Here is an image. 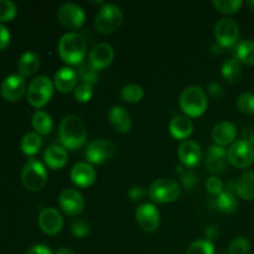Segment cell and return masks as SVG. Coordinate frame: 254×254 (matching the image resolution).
<instances>
[{
  "instance_id": "cell-1",
  "label": "cell",
  "mask_w": 254,
  "mask_h": 254,
  "mask_svg": "<svg viewBox=\"0 0 254 254\" xmlns=\"http://www.w3.org/2000/svg\"><path fill=\"white\" fill-rule=\"evenodd\" d=\"M59 138L62 146L68 150H77L87 141V129L79 117L69 114L62 119L59 129Z\"/></svg>"
},
{
  "instance_id": "cell-2",
  "label": "cell",
  "mask_w": 254,
  "mask_h": 254,
  "mask_svg": "<svg viewBox=\"0 0 254 254\" xmlns=\"http://www.w3.org/2000/svg\"><path fill=\"white\" fill-rule=\"evenodd\" d=\"M59 54L68 64H81L87 54V41L77 32H67L59 42Z\"/></svg>"
},
{
  "instance_id": "cell-3",
  "label": "cell",
  "mask_w": 254,
  "mask_h": 254,
  "mask_svg": "<svg viewBox=\"0 0 254 254\" xmlns=\"http://www.w3.org/2000/svg\"><path fill=\"white\" fill-rule=\"evenodd\" d=\"M208 106L205 91L198 86L184 89L180 96V108L189 118H197L206 112Z\"/></svg>"
},
{
  "instance_id": "cell-4",
  "label": "cell",
  "mask_w": 254,
  "mask_h": 254,
  "mask_svg": "<svg viewBox=\"0 0 254 254\" xmlns=\"http://www.w3.org/2000/svg\"><path fill=\"white\" fill-rule=\"evenodd\" d=\"M55 84L49 77L37 76L30 82L27 89V102L35 108H42L46 106L54 94Z\"/></svg>"
},
{
  "instance_id": "cell-5",
  "label": "cell",
  "mask_w": 254,
  "mask_h": 254,
  "mask_svg": "<svg viewBox=\"0 0 254 254\" xmlns=\"http://www.w3.org/2000/svg\"><path fill=\"white\" fill-rule=\"evenodd\" d=\"M21 183L26 190L32 192L40 191L47 183L46 169L36 159H29L22 169Z\"/></svg>"
},
{
  "instance_id": "cell-6",
  "label": "cell",
  "mask_w": 254,
  "mask_h": 254,
  "mask_svg": "<svg viewBox=\"0 0 254 254\" xmlns=\"http://www.w3.org/2000/svg\"><path fill=\"white\" fill-rule=\"evenodd\" d=\"M122 22H123L122 10L114 4H106L97 14L96 20H94V26L98 32L108 35L119 29Z\"/></svg>"
},
{
  "instance_id": "cell-7",
  "label": "cell",
  "mask_w": 254,
  "mask_h": 254,
  "mask_svg": "<svg viewBox=\"0 0 254 254\" xmlns=\"http://www.w3.org/2000/svg\"><path fill=\"white\" fill-rule=\"evenodd\" d=\"M148 195L154 202L170 203L180 196V186L171 179H158L149 188Z\"/></svg>"
},
{
  "instance_id": "cell-8",
  "label": "cell",
  "mask_w": 254,
  "mask_h": 254,
  "mask_svg": "<svg viewBox=\"0 0 254 254\" xmlns=\"http://www.w3.org/2000/svg\"><path fill=\"white\" fill-rule=\"evenodd\" d=\"M228 161L237 169H246L254 163V145L250 141L238 140L227 150Z\"/></svg>"
},
{
  "instance_id": "cell-9",
  "label": "cell",
  "mask_w": 254,
  "mask_h": 254,
  "mask_svg": "<svg viewBox=\"0 0 254 254\" xmlns=\"http://www.w3.org/2000/svg\"><path fill=\"white\" fill-rule=\"evenodd\" d=\"M215 37L221 47L235 46L240 37L238 24L231 17H222L215 26Z\"/></svg>"
},
{
  "instance_id": "cell-10",
  "label": "cell",
  "mask_w": 254,
  "mask_h": 254,
  "mask_svg": "<svg viewBox=\"0 0 254 254\" xmlns=\"http://www.w3.org/2000/svg\"><path fill=\"white\" fill-rule=\"evenodd\" d=\"M116 145L111 140L97 139L91 141L86 149V158L91 164H102L116 154Z\"/></svg>"
},
{
  "instance_id": "cell-11",
  "label": "cell",
  "mask_w": 254,
  "mask_h": 254,
  "mask_svg": "<svg viewBox=\"0 0 254 254\" xmlns=\"http://www.w3.org/2000/svg\"><path fill=\"white\" fill-rule=\"evenodd\" d=\"M57 17H59L61 25H64L66 29L77 30L83 25L86 15L81 6L72 4V2H66L59 7Z\"/></svg>"
},
{
  "instance_id": "cell-12",
  "label": "cell",
  "mask_w": 254,
  "mask_h": 254,
  "mask_svg": "<svg viewBox=\"0 0 254 254\" xmlns=\"http://www.w3.org/2000/svg\"><path fill=\"white\" fill-rule=\"evenodd\" d=\"M138 225L144 232H155L160 225V212L153 203H143L135 211Z\"/></svg>"
},
{
  "instance_id": "cell-13",
  "label": "cell",
  "mask_w": 254,
  "mask_h": 254,
  "mask_svg": "<svg viewBox=\"0 0 254 254\" xmlns=\"http://www.w3.org/2000/svg\"><path fill=\"white\" fill-rule=\"evenodd\" d=\"M60 207L66 215L77 216L83 211L84 198L76 189H66L61 192L59 198Z\"/></svg>"
},
{
  "instance_id": "cell-14",
  "label": "cell",
  "mask_w": 254,
  "mask_h": 254,
  "mask_svg": "<svg viewBox=\"0 0 254 254\" xmlns=\"http://www.w3.org/2000/svg\"><path fill=\"white\" fill-rule=\"evenodd\" d=\"M26 91V82L20 74H10L2 81L0 93L2 98L9 102H16L24 96Z\"/></svg>"
},
{
  "instance_id": "cell-15",
  "label": "cell",
  "mask_w": 254,
  "mask_h": 254,
  "mask_svg": "<svg viewBox=\"0 0 254 254\" xmlns=\"http://www.w3.org/2000/svg\"><path fill=\"white\" fill-rule=\"evenodd\" d=\"M39 226L42 232H45L46 235H57L61 232L62 227H64V220H62L61 213L54 207L44 208L39 215Z\"/></svg>"
},
{
  "instance_id": "cell-16",
  "label": "cell",
  "mask_w": 254,
  "mask_h": 254,
  "mask_svg": "<svg viewBox=\"0 0 254 254\" xmlns=\"http://www.w3.org/2000/svg\"><path fill=\"white\" fill-rule=\"evenodd\" d=\"M179 159L186 169L197 166L202 159L200 145L193 140H184L179 146Z\"/></svg>"
},
{
  "instance_id": "cell-17",
  "label": "cell",
  "mask_w": 254,
  "mask_h": 254,
  "mask_svg": "<svg viewBox=\"0 0 254 254\" xmlns=\"http://www.w3.org/2000/svg\"><path fill=\"white\" fill-rule=\"evenodd\" d=\"M114 59L113 47L109 44L102 42L96 45L89 52V64L96 69L101 71L108 67Z\"/></svg>"
},
{
  "instance_id": "cell-18",
  "label": "cell",
  "mask_w": 254,
  "mask_h": 254,
  "mask_svg": "<svg viewBox=\"0 0 254 254\" xmlns=\"http://www.w3.org/2000/svg\"><path fill=\"white\" fill-rule=\"evenodd\" d=\"M228 163L227 150L222 146H210L206 156V168L211 174H220L226 169Z\"/></svg>"
},
{
  "instance_id": "cell-19",
  "label": "cell",
  "mask_w": 254,
  "mask_h": 254,
  "mask_svg": "<svg viewBox=\"0 0 254 254\" xmlns=\"http://www.w3.org/2000/svg\"><path fill=\"white\" fill-rule=\"evenodd\" d=\"M71 180L78 188H88L96 181V171L88 163H78L72 168Z\"/></svg>"
},
{
  "instance_id": "cell-20",
  "label": "cell",
  "mask_w": 254,
  "mask_h": 254,
  "mask_svg": "<svg viewBox=\"0 0 254 254\" xmlns=\"http://www.w3.org/2000/svg\"><path fill=\"white\" fill-rule=\"evenodd\" d=\"M78 74L71 67H62L55 73L54 84L55 88L62 93H68L72 89H76Z\"/></svg>"
},
{
  "instance_id": "cell-21",
  "label": "cell",
  "mask_w": 254,
  "mask_h": 254,
  "mask_svg": "<svg viewBox=\"0 0 254 254\" xmlns=\"http://www.w3.org/2000/svg\"><path fill=\"white\" fill-rule=\"evenodd\" d=\"M108 121L116 131L121 134L128 133L131 129L130 114L123 107L114 106L109 109Z\"/></svg>"
},
{
  "instance_id": "cell-22",
  "label": "cell",
  "mask_w": 254,
  "mask_h": 254,
  "mask_svg": "<svg viewBox=\"0 0 254 254\" xmlns=\"http://www.w3.org/2000/svg\"><path fill=\"white\" fill-rule=\"evenodd\" d=\"M237 135V129L231 122H220L212 129V139L216 145L226 146L233 143Z\"/></svg>"
},
{
  "instance_id": "cell-23",
  "label": "cell",
  "mask_w": 254,
  "mask_h": 254,
  "mask_svg": "<svg viewBox=\"0 0 254 254\" xmlns=\"http://www.w3.org/2000/svg\"><path fill=\"white\" fill-rule=\"evenodd\" d=\"M45 163L54 170L62 169L68 161V154L62 145H51L45 150Z\"/></svg>"
},
{
  "instance_id": "cell-24",
  "label": "cell",
  "mask_w": 254,
  "mask_h": 254,
  "mask_svg": "<svg viewBox=\"0 0 254 254\" xmlns=\"http://www.w3.org/2000/svg\"><path fill=\"white\" fill-rule=\"evenodd\" d=\"M169 130L173 138L184 140L192 134L193 124L191 119L186 116H176L169 124Z\"/></svg>"
},
{
  "instance_id": "cell-25",
  "label": "cell",
  "mask_w": 254,
  "mask_h": 254,
  "mask_svg": "<svg viewBox=\"0 0 254 254\" xmlns=\"http://www.w3.org/2000/svg\"><path fill=\"white\" fill-rule=\"evenodd\" d=\"M235 191L243 200H254V171H247L235 184Z\"/></svg>"
},
{
  "instance_id": "cell-26",
  "label": "cell",
  "mask_w": 254,
  "mask_h": 254,
  "mask_svg": "<svg viewBox=\"0 0 254 254\" xmlns=\"http://www.w3.org/2000/svg\"><path fill=\"white\" fill-rule=\"evenodd\" d=\"M213 205L218 211L223 213H233L238 208V200L233 191L228 189L217 196L213 201Z\"/></svg>"
},
{
  "instance_id": "cell-27",
  "label": "cell",
  "mask_w": 254,
  "mask_h": 254,
  "mask_svg": "<svg viewBox=\"0 0 254 254\" xmlns=\"http://www.w3.org/2000/svg\"><path fill=\"white\" fill-rule=\"evenodd\" d=\"M40 67V59L34 52H25L19 60L17 68H19L20 76L27 77L36 73Z\"/></svg>"
},
{
  "instance_id": "cell-28",
  "label": "cell",
  "mask_w": 254,
  "mask_h": 254,
  "mask_svg": "<svg viewBox=\"0 0 254 254\" xmlns=\"http://www.w3.org/2000/svg\"><path fill=\"white\" fill-rule=\"evenodd\" d=\"M222 76L230 83H237L242 78V64L237 57L227 60L222 66Z\"/></svg>"
},
{
  "instance_id": "cell-29",
  "label": "cell",
  "mask_w": 254,
  "mask_h": 254,
  "mask_svg": "<svg viewBox=\"0 0 254 254\" xmlns=\"http://www.w3.org/2000/svg\"><path fill=\"white\" fill-rule=\"evenodd\" d=\"M52 119L46 112L37 111L32 116V127L39 135H47L52 130Z\"/></svg>"
},
{
  "instance_id": "cell-30",
  "label": "cell",
  "mask_w": 254,
  "mask_h": 254,
  "mask_svg": "<svg viewBox=\"0 0 254 254\" xmlns=\"http://www.w3.org/2000/svg\"><path fill=\"white\" fill-rule=\"evenodd\" d=\"M21 150L25 155L32 156L40 151L42 146V139L37 133H27L21 139Z\"/></svg>"
},
{
  "instance_id": "cell-31",
  "label": "cell",
  "mask_w": 254,
  "mask_h": 254,
  "mask_svg": "<svg viewBox=\"0 0 254 254\" xmlns=\"http://www.w3.org/2000/svg\"><path fill=\"white\" fill-rule=\"evenodd\" d=\"M236 57L243 64L254 66V41L246 40L240 42L236 49Z\"/></svg>"
},
{
  "instance_id": "cell-32",
  "label": "cell",
  "mask_w": 254,
  "mask_h": 254,
  "mask_svg": "<svg viewBox=\"0 0 254 254\" xmlns=\"http://www.w3.org/2000/svg\"><path fill=\"white\" fill-rule=\"evenodd\" d=\"M76 72L83 83L91 84V86H93V84L96 83V82H98L99 79V71L94 68L89 62L88 64L82 62L81 64H78V71Z\"/></svg>"
},
{
  "instance_id": "cell-33",
  "label": "cell",
  "mask_w": 254,
  "mask_h": 254,
  "mask_svg": "<svg viewBox=\"0 0 254 254\" xmlns=\"http://www.w3.org/2000/svg\"><path fill=\"white\" fill-rule=\"evenodd\" d=\"M144 97V91L138 84H127L122 88L121 98L128 103H136Z\"/></svg>"
},
{
  "instance_id": "cell-34",
  "label": "cell",
  "mask_w": 254,
  "mask_h": 254,
  "mask_svg": "<svg viewBox=\"0 0 254 254\" xmlns=\"http://www.w3.org/2000/svg\"><path fill=\"white\" fill-rule=\"evenodd\" d=\"M176 171L180 174L181 183L186 190H193L196 188V185L198 184V176L195 173L185 169V166H178Z\"/></svg>"
},
{
  "instance_id": "cell-35",
  "label": "cell",
  "mask_w": 254,
  "mask_h": 254,
  "mask_svg": "<svg viewBox=\"0 0 254 254\" xmlns=\"http://www.w3.org/2000/svg\"><path fill=\"white\" fill-rule=\"evenodd\" d=\"M186 254H215L213 243L207 240H198L191 243Z\"/></svg>"
},
{
  "instance_id": "cell-36",
  "label": "cell",
  "mask_w": 254,
  "mask_h": 254,
  "mask_svg": "<svg viewBox=\"0 0 254 254\" xmlns=\"http://www.w3.org/2000/svg\"><path fill=\"white\" fill-rule=\"evenodd\" d=\"M212 4L218 11L223 14H233L240 10L243 2L241 0H215Z\"/></svg>"
},
{
  "instance_id": "cell-37",
  "label": "cell",
  "mask_w": 254,
  "mask_h": 254,
  "mask_svg": "<svg viewBox=\"0 0 254 254\" xmlns=\"http://www.w3.org/2000/svg\"><path fill=\"white\" fill-rule=\"evenodd\" d=\"M16 5L10 0H0V21H11L16 16Z\"/></svg>"
},
{
  "instance_id": "cell-38",
  "label": "cell",
  "mask_w": 254,
  "mask_h": 254,
  "mask_svg": "<svg viewBox=\"0 0 254 254\" xmlns=\"http://www.w3.org/2000/svg\"><path fill=\"white\" fill-rule=\"evenodd\" d=\"M237 108L245 114H254V94L242 93L237 99Z\"/></svg>"
},
{
  "instance_id": "cell-39",
  "label": "cell",
  "mask_w": 254,
  "mask_h": 254,
  "mask_svg": "<svg viewBox=\"0 0 254 254\" xmlns=\"http://www.w3.org/2000/svg\"><path fill=\"white\" fill-rule=\"evenodd\" d=\"M250 241L246 237H237L228 247V254H248L250 253Z\"/></svg>"
},
{
  "instance_id": "cell-40",
  "label": "cell",
  "mask_w": 254,
  "mask_h": 254,
  "mask_svg": "<svg viewBox=\"0 0 254 254\" xmlns=\"http://www.w3.org/2000/svg\"><path fill=\"white\" fill-rule=\"evenodd\" d=\"M92 96H93V87L91 84L82 83L74 89V98L81 103H87L91 101Z\"/></svg>"
},
{
  "instance_id": "cell-41",
  "label": "cell",
  "mask_w": 254,
  "mask_h": 254,
  "mask_svg": "<svg viewBox=\"0 0 254 254\" xmlns=\"http://www.w3.org/2000/svg\"><path fill=\"white\" fill-rule=\"evenodd\" d=\"M71 231H72V235H73L74 237L84 238L87 235H88L89 231H91V226H89V223L87 222V221L76 220L72 222Z\"/></svg>"
},
{
  "instance_id": "cell-42",
  "label": "cell",
  "mask_w": 254,
  "mask_h": 254,
  "mask_svg": "<svg viewBox=\"0 0 254 254\" xmlns=\"http://www.w3.org/2000/svg\"><path fill=\"white\" fill-rule=\"evenodd\" d=\"M206 189H207V191L210 193L218 196L220 193L223 192V184L220 179L215 178V176H211L206 181Z\"/></svg>"
},
{
  "instance_id": "cell-43",
  "label": "cell",
  "mask_w": 254,
  "mask_h": 254,
  "mask_svg": "<svg viewBox=\"0 0 254 254\" xmlns=\"http://www.w3.org/2000/svg\"><path fill=\"white\" fill-rule=\"evenodd\" d=\"M146 190L143 188V186H133L130 190L128 191V196L133 202H136V201H140L145 197Z\"/></svg>"
},
{
  "instance_id": "cell-44",
  "label": "cell",
  "mask_w": 254,
  "mask_h": 254,
  "mask_svg": "<svg viewBox=\"0 0 254 254\" xmlns=\"http://www.w3.org/2000/svg\"><path fill=\"white\" fill-rule=\"evenodd\" d=\"M207 91H208V93H210V96L213 97V98H216V99L222 98L223 94H225L223 87L221 86L220 83H217V82H212V83L208 84Z\"/></svg>"
},
{
  "instance_id": "cell-45",
  "label": "cell",
  "mask_w": 254,
  "mask_h": 254,
  "mask_svg": "<svg viewBox=\"0 0 254 254\" xmlns=\"http://www.w3.org/2000/svg\"><path fill=\"white\" fill-rule=\"evenodd\" d=\"M10 44V32L6 26L0 24V50H5Z\"/></svg>"
},
{
  "instance_id": "cell-46",
  "label": "cell",
  "mask_w": 254,
  "mask_h": 254,
  "mask_svg": "<svg viewBox=\"0 0 254 254\" xmlns=\"http://www.w3.org/2000/svg\"><path fill=\"white\" fill-rule=\"evenodd\" d=\"M26 254H54L46 245H35L27 250Z\"/></svg>"
},
{
  "instance_id": "cell-47",
  "label": "cell",
  "mask_w": 254,
  "mask_h": 254,
  "mask_svg": "<svg viewBox=\"0 0 254 254\" xmlns=\"http://www.w3.org/2000/svg\"><path fill=\"white\" fill-rule=\"evenodd\" d=\"M205 236H206V240L207 241H213L218 237V227L215 225H211L208 227H206L205 230Z\"/></svg>"
},
{
  "instance_id": "cell-48",
  "label": "cell",
  "mask_w": 254,
  "mask_h": 254,
  "mask_svg": "<svg viewBox=\"0 0 254 254\" xmlns=\"http://www.w3.org/2000/svg\"><path fill=\"white\" fill-rule=\"evenodd\" d=\"M54 254H74V252L71 250V248L62 247V248H60V250H57Z\"/></svg>"
},
{
  "instance_id": "cell-49",
  "label": "cell",
  "mask_w": 254,
  "mask_h": 254,
  "mask_svg": "<svg viewBox=\"0 0 254 254\" xmlns=\"http://www.w3.org/2000/svg\"><path fill=\"white\" fill-rule=\"evenodd\" d=\"M248 6L251 7V10L254 11V0H251V1H248Z\"/></svg>"
}]
</instances>
